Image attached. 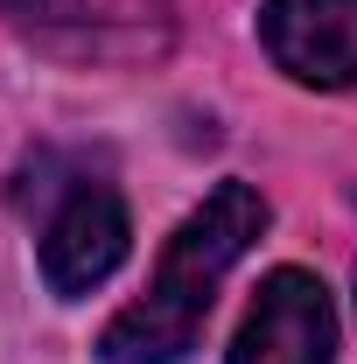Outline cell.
Here are the masks:
<instances>
[{"label": "cell", "instance_id": "1", "mask_svg": "<svg viewBox=\"0 0 357 364\" xmlns=\"http://www.w3.org/2000/svg\"><path fill=\"white\" fill-rule=\"evenodd\" d=\"M267 196L252 182H218L189 218L176 225L161 267L147 280V294L127 301L119 316L98 329V364H182L196 350L203 322L218 309L224 273L252 252V238L267 231Z\"/></svg>", "mask_w": 357, "mask_h": 364}, {"label": "cell", "instance_id": "2", "mask_svg": "<svg viewBox=\"0 0 357 364\" xmlns=\"http://www.w3.org/2000/svg\"><path fill=\"white\" fill-rule=\"evenodd\" d=\"M231 364H336V309L329 287L302 267L260 280V301L231 343Z\"/></svg>", "mask_w": 357, "mask_h": 364}, {"label": "cell", "instance_id": "3", "mask_svg": "<svg viewBox=\"0 0 357 364\" xmlns=\"http://www.w3.org/2000/svg\"><path fill=\"white\" fill-rule=\"evenodd\" d=\"M127 238H134V225H127L119 189H105V182H78V189L56 203V218L43 225V280H49V294L85 301L98 280L119 273Z\"/></svg>", "mask_w": 357, "mask_h": 364}, {"label": "cell", "instance_id": "5", "mask_svg": "<svg viewBox=\"0 0 357 364\" xmlns=\"http://www.w3.org/2000/svg\"><path fill=\"white\" fill-rule=\"evenodd\" d=\"M0 14L85 43H154L169 28V0H0Z\"/></svg>", "mask_w": 357, "mask_h": 364}, {"label": "cell", "instance_id": "4", "mask_svg": "<svg viewBox=\"0 0 357 364\" xmlns=\"http://www.w3.org/2000/svg\"><path fill=\"white\" fill-rule=\"evenodd\" d=\"M260 43L294 85L351 91L357 85V0H267Z\"/></svg>", "mask_w": 357, "mask_h": 364}]
</instances>
